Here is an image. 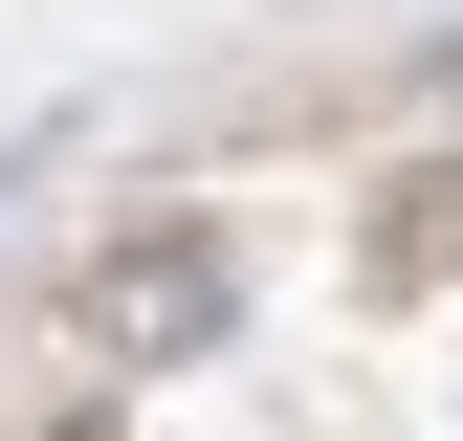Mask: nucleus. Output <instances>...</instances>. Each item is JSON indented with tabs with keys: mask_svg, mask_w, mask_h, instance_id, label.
Here are the masks:
<instances>
[{
	"mask_svg": "<svg viewBox=\"0 0 463 441\" xmlns=\"http://www.w3.org/2000/svg\"><path fill=\"white\" fill-rule=\"evenodd\" d=\"M67 353H89V375H199V353H243V243H221V220H110V243L67 265Z\"/></svg>",
	"mask_w": 463,
	"mask_h": 441,
	"instance_id": "f257e3e1",
	"label": "nucleus"
},
{
	"mask_svg": "<svg viewBox=\"0 0 463 441\" xmlns=\"http://www.w3.org/2000/svg\"><path fill=\"white\" fill-rule=\"evenodd\" d=\"M375 265H397V287H420V265H463V155H441V177H397V199H375Z\"/></svg>",
	"mask_w": 463,
	"mask_h": 441,
	"instance_id": "f03ea898",
	"label": "nucleus"
}]
</instances>
